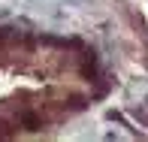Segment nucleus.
<instances>
[{"instance_id":"nucleus-1","label":"nucleus","mask_w":148,"mask_h":142,"mask_svg":"<svg viewBox=\"0 0 148 142\" xmlns=\"http://www.w3.org/2000/svg\"><path fill=\"white\" fill-rule=\"evenodd\" d=\"M21 124L27 127V130H42V121H39L33 112H24V115H21Z\"/></svg>"},{"instance_id":"nucleus-2","label":"nucleus","mask_w":148,"mask_h":142,"mask_svg":"<svg viewBox=\"0 0 148 142\" xmlns=\"http://www.w3.org/2000/svg\"><path fill=\"white\" fill-rule=\"evenodd\" d=\"M70 109H85V100L82 97H73L70 100Z\"/></svg>"},{"instance_id":"nucleus-3","label":"nucleus","mask_w":148,"mask_h":142,"mask_svg":"<svg viewBox=\"0 0 148 142\" xmlns=\"http://www.w3.org/2000/svg\"><path fill=\"white\" fill-rule=\"evenodd\" d=\"M3 39H6V30H0V43H3Z\"/></svg>"},{"instance_id":"nucleus-4","label":"nucleus","mask_w":148,"mask_h":142,"mask_svg":"<svg viewBox=\"0 0 148 142\" xmlns=\"http://www.w3.org/2000/svg\"><path fill=\"white\" fill-rule=\"evenodd\" d=\"M145 103H148V97H145Z\"/></svg>"}]
</instances>
